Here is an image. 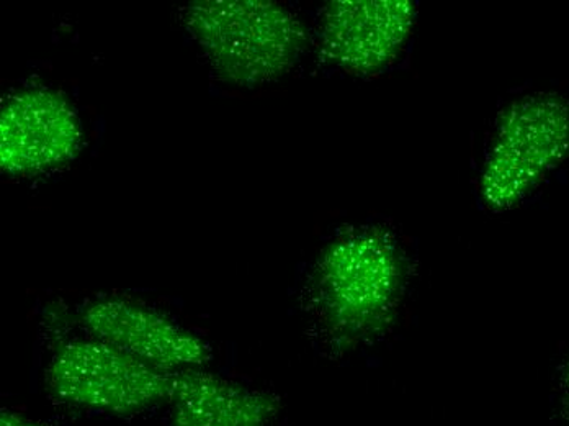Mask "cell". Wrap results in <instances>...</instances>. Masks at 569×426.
<instances>
[{"mask_svg":"<svg viewBox=\"0 0 569 426\" xmlns=\"http://www.w3.org/2000/svg\"><path fill=\"white\" fill-rule=\"evenodd\" d=\"M406 284L401 245L380 227L343 231L326 246L313 273L316 310L339 343L362 341L393 324Z\"/></svg>","mask_w":569,"mask_h":426,"instance_id":"cell-1","label":"cell"},{"mask_svg":"<svg viewBox=\"0 0 569 426\" xmlns=\"http://www.w3.org/2000/svg\"><path fill=\"white\" fill-rule=\"evenodd\" d=\"M183 22L217 75L238 88H256L287 75L305 51L303 22L269 0H200Z\"/></svg>","mask_w":569,"mask_h":426,"instance_id":"cell-2","label":"cell"},{"mask_svg":"<svg viewBox=\"0 0 569 426\" xmlns=\"http://www.w3.org/2000/svg\"><path fill=\"white\" fill-rule=\"evenodd\" d=\"M569 158V100L551 92L512 100L499 113L480 175L486 209L522 204Z\"/></svg>","mask_w":569,"mask_h":426,"instance_id":"cell-3","label":"cell"},{"mask_svg":"<svg viewBox=\"0 0 569 426\" xmlns=\"http://www.w3.org/2000/svg\"><path fill=\"white\" fill-rule=\"evenodd\" d=\"M172 377L97 338L66 343L47 370L48 389L59 400L113 415L169 402Z\"/></svg>","mask_w":569,"mask_h":426,"instance_id":"cell-4","label":"cell"},{"mask_svg":"<svg viewBox=\"0 0 569 426\" xmlns=\"http://www.w3.org/2000/svg\"><path fill=\"white\" fill-rule=\"evenodd\" d=\"M416 19L412 0H335L319 20V55L349 75H377L401 57Z\"/></svg>","mask_w":569,"mask_h":426,"instance_id":"cell-5","label":"cell"},{"mask_svg":"<svg viewBox=\"0 0 569 426\" xmlns=\"http://www.w3.org/2000/svg\"><path fill=\"white\" fill-rule=\"evenodd\" d=\"M82 127L74 107L51 89L9 97L0 113V168L10 176L40 175L78 155Z\"/></svg>","mask_w":569,"mask_h":426,"instance_id":"cell-6","label":"cell"},{"mask_svg":"<svg viewBox=\"0 0 569 426\" xmlns=\"http://www.w3.org/2000/svg\"><path fill=\"white\" fill-rule=\"evenodd\" d=\"M82 324L93 338L162 373L201 369L211 359L210 346L200 336L131 300H96L82 314Z\"/></svg>","mask_w":569,"mask_h":426,"instance_id":"cell-7","label":"cell"},{"mask_svg":"<svg viewBox=\"0 0 569 426\" xmlns=\"http://www.w3.org/2000/svg\"><path fill=\"white\" fill-rule=\"evenodd\" d=\"M172 426H269L282 398L203 370L173 374Z\"/></svg>","mask_w":569,"mask_h":426,"instance_id":"cell-8","label":"cell"},{"mask_svg":"<svg viewBox=\"0 0 569 426\" xmlns=\"http://www.w3.org/2000/svg\"><path fill=\"white\" fill-rule=\"evenodd\" d=\"M558 389H560L561 412H563L565 418L569 422V353L567 359H565L563 367H561Z\"/></svg>","mask_w":569,"mask_h":426,"instance_id":"cell-9","label":"cell"},{"mask_svg":"<svg viewBox=\"0 0 569 426\" xmlns=\"http://www.w3.org/2000/svg\"><path fill=\"white\" fill-rule=\"evenodd\" d=\"M0 426H48L38 424V422L30 420V418L23 417V415L17 414L12 410H2L0 415Z\"/></svg>","mask_w":569,"mask_h":426,"instance_id":"cell-10","label":"cell"}]
</instances>
